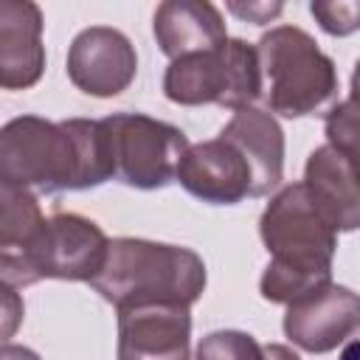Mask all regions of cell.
Instances as JSON below:
<instances>
[{"label":"cell","instance_id":"2e32d148","mask_svg":"<svg viewBox=\"0 0 360 360\" xmlns=\"http://www.w3.org/2000/svg\"><path fill=\"white\" fill-rule=\"evenodd\" d=\"M45 217L31 188L0 180V281L42 231Z\"/></svg>","mask_w":360,"mask_h":360},{"label":"cell","instance_id":"6da1fadb","mask_svg":"<svg viewBox=\"0 0 360 360\" xmlns=\"http://www.w3.org/2000/svg\"><path fill=\"white\" fill-rule=\"evenodd\" d=\"M0 180L39 194L84 191L112 180L104 121L11 118L0 127Z\"/></svg>","mask_w":360,"mask_h":360},{"label":"cell","instance_id":"5b68a950","mask_svg":"<svg viewBox=\"0 0 360 360\" xmlns=\"http://www.w3.org/2000/svg\"><path fill=\"white\" fill-rule=\"evenodd\" d=\"M163 93L180 107L217 104L228 110L253 107L262 96V76L256 48L245 39H225L200 53H186L169 62Z\"/></svg>","mask_w":360,"mask_h":360},{"label":"cell","instance_id":"d6986e66","mask_svg":"<svg viewBox=\"0 0 360 360\" xmlns=\"http://www.w3.org/2000/svg\"><path fill=\"white\" fill-rule=\"evenodd\" d=\"M318 25L332 37H349L357 31L360 6L354 0H338V3H312L309 6Z\"/></svg>","mask_w":360,"mask_h":360},{"label":"cell","instance_id":"8fae6325","mask_svg":"<svg viewBox=\"0 0 360 360\" xmlns=\"http://www.w3.org/2000/svg\"><path fill=\"white\" fill-rule=\"evenodd\" d=\"M188 307L152 304L118 309V360H188Z\"/></svg>","mask_w":360,"mask_h":360},{"label":"cell","instance_id":"4fadbf2b","mask_svg":"<svg viewBox=\"0 0 360 360\" xmlns=\"http://www.w3.org/2000/svg\"><path fill=\"white\" fill-rule=\"evenodd\" d=\"M250 166V197L270 194L284 177V132L278 121L259 107L236 110L219 132Z\"/></svg>","mask_w":360,"mask_h":360},{"label":"cell","instance_id":"7402d4cb","mask_svg":"<svg viewBox=\"0 0 360 360\" xmlns=\"http://www.w3.org/2000/svg\"><path fill=\"white\" fill-rule=\"evenodd\" d=\"M0 360H42L34 349L17 343H0Z\"/></svg>","mask_w":360,"mask_h":360},{"label":"cell","instance_id":"603a6c76","mask_svg":"<svg viewBox=\"0 0 360 360\" xmlns=\"http://www.w3.org/2000/svg\"><path fill=\"white\" fill-rule=\"evenodd\" d=\"M264 354H267V360H301L290 346H281V343L264 346Z\"/></svg>","mask_w":360,"mask_h":360},{"label":"cell","instance_id":"44dd1931","mask_svg":"<svg viewBox=\"0 0 360 360\" xmlns=\"http://www.w3.org/2000/svg\"><path fill=\"white\" fill-rule=\"evenodd\" d=\"M228 11L236 14L239 20L245 22H253V25H264L270 20H276L284 6L281 3H228Z\"/></svg>","mask_w":360,"mask_h":360},{"label":"cell","instance_id":"9a60e30c","mask_svg":"<svg viewBox=\"0 0 360 360\" xmlns=\"http://www.w3.org/2000/svg\"><path fill=\"white\" fill-rule=\"evenodd\" d=\"M301 183L321 202L338 231H354L360 225L357 158H349L323 143L309 155Z\"/></svg>","mask_w":360,"mask_h":360},{"label":"cell","instance_id":"ba28073f","mask_svg":"<svg viewBox=\"0 0 360 360\" xmlns=\"http://www.w3.org/2000/svg\"><path fill=\"white\" fill-rule=\"evenodd\" d=\"M135 45L118 28L90 25L73 37L68 51V79L76 90L96 98H112L135 82Z\"/></svg>","mask_w":360,"mask_h":360},{"label":"cell","instance_id":"277c9868","mask_svg":"<svg viewBox=\"0 0 360 360\" xmlns=\"http://www.w3.org/2000/svg\"><path fill=\"white\" fill-rule=\"evenodd\" d=\"M253 48L259 59L262 96L270 115H323L338 104L340 84L335 62L304 28L276 25Z\"/></svg>","mask_w":360,"mask_h":360},{"label":"cell","instance_id":"30bf717a","mask_svg":"<svg viewBox=\"0 0 360 360\" xmlns=\"http://www.w3.org/2000/svg\"><path fill=\"white\" fill-rule=\"evenodd\" d=\"M174 180L191 197L211 205H236L250 197V166L222 135L188 143L177 163Z\"/></svg>","mask_w":360,"mask_h":360},{"label":"cell","instance_id":"9c48e42d","mask_svg":"<svg viewBox=\"0 0 360 360\" xmlns=\"http://www.w3.org/2000/svg\"><path fill=\"white\" fill-rule=\"evenodd\" d=\"M360 326V298L343 284H326L287 304L284 335L309 354H326L354 338Z\"/></svg>","mask_w":360,"mask_h":360},{"label":"cell","instance_id":"8992f818","mask_svg":"<svg viewBox=\"0 0 360 360\" xmlns=\"http://www.w3.org/2000/svg\"><path fill=\"white\" fill-rule=\"evenodd\" d=\"M107 233L101 225L82 214H53L45 219L37 239L17 259V264L3 278L6 284L28 287L42 278L62 281H93L107 259Z\"/></svg>","mask_w":360,"mask_h":360},{"label":"cell","instance_id":"ac0fdd59","mask_svg":"<svg viewBox=\"0 0 360 360\" xmlns=\"http://www.w3.org/2000/svg\"><path fill=\"white\" fill-rule=\"evenodd\" d=\"M326 141L332 149L357 158V104L349 96L343 104H335L326 112Z\"/></svg>","mask_w":360,"mask_h":360},{"label":"cell","instance_id":"7c38bea8","mask_svg":"<svg viewBox=\"0 0 360 360\" xmlns=\"http://www.w3.org/2000/svg\"><path fill=\"white\" fill-rule=\"evenodd\" d=\"M45 73L42 11L31 0H0V90H28Z\"/></svg>","mask_w":360,"mask_h":360},{"label":"cell","instance_id":"e0dca14e","mask_svg":"<svg viewBox=\"0 0 360 360\" xmlns=\"http://www.w3.org/2000/svg\"><path fill=\"white\" fill-rule=\"evenodd\" d=\"M194 360H267V354L253 335L239 329H217L197 343Z\"/></svg>","mask_w":360,"mask_h":360},{"label":"cell","instance_id":"52a82bcc","mask_svg":"<svg viewBox=\"0 0 360 360\" xmlns=\"http://www.w3.org/2000/svg\"><path fill=\"white\" fill-rule=\"evenodd\" d=\"M101 121L110 138L115 180L141 191L163 188L174 180L177 163L188 149L183 129L143 112H115Z\"/></svg>","mask_w":360,"mask_h":360},{"label":"cell","instance_id":"3957f363","mask_svg":"<svg viewBox=\"0 0 360 360\" xmlns=\"http://www.w3.org/2000/svg\"><path fill=\"white\" fill-rule=\"evenodd\" d=\"M205 262L180 245L118 236L107 245V259L90 287L118 309L174 304L191 307L205 290Z\"/></svg>","mask_w":360,"mask_h":360},{"label":"cell","instance_id":"ffe728a7","mask_svg":"<svg viewBox=\"0 0 360 360\" xmlns=\"http://www.w3.org/2000/svg\"><path fill=\"white\" fill-rule=\"evenodd\" d=\"M22 315H25L22 295L11 284L0 281V343H8V338L17 335Z\"/></svg>","mask_w":360,"mask_h":360},{"label":"cell","instance_id":"5bb4252c","mask_svg":"<svg viewBox=\"0 0 360 360\" xmlns=\"http://www.w3.org/2000/svg\"><path fill=\"white\" fill-rule=\"evenodd\" d=\"M155 39L169 59L200 53L228 39L225 20L217 6L205 0H166L155 11Z\"/></svg>","mask_w":360,"mask_h":360},{"label":"cell","instance_id":"7a4b0ae2","mask_svg":"<svg viewBox=\"0 0 360 360\" xmlns=\"http://www.w3.org/2000/svg\"><path fill=\"white\" fill-rule=\"evenodd\" d=\"M259 236L270 253L259 281L264 301L292 304L332 281L338 228L301 180L270 197Z\"/></svg>","mask_w":360,"mask_h":360}]
</instances>
